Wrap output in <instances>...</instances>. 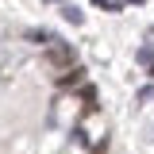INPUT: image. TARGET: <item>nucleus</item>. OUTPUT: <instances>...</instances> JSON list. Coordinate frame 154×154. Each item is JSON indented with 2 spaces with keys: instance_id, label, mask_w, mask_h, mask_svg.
<instances>
[{
  "instance_id": "1",
  "label": "nucleus",
  "mask_w": 154,
  "mask_h": 154,
  "mask_svg": "<svg viewBox=\"0 0 154 154\" xmlns=\"http://www.w3.org/2000/svg\"><path fill=\"white\" fill-rule=\"evenodd\" d=\"M73 46H69V42H58V46H50V50H46V62H50V66H54V69H73Z\"/></svg>"
},
{
  "instance_id": "2",
  "label": "nucleus",
  "mask_w": 154,
  "mask_h": 154,
  "mask_svg": "<svg viewBox=\"0 0 154 154\" xmlns=\"http://www.w3.org/2000/svg\"><path fill=\"white\" fill-rule=\"evenodd\" d=\"M27 38H31V42H38V46H46V50L62 42V38H58L54 31H46V27H31V31H27Z\"/></svg>"
},
{
  "instance_id": "3",
  "label": "nucleus",
  "mask_w": 154,
  "mask_h": 154,
  "mask_svg": "<svg viewBox=\"0 0 154 154\" xmlns=\"http://www.w3.org/2000/svg\"><path fill=\"white\" fill-rule=\"evenodd\" d=\"M81 81H85V69H81V66H73V69H66V73L58 77L62 89H73V85H81Z\"/></svg>"
},
{
  "instance_id": "4",
  "label": "nucleus",
  "mask_w": 154,
  "mask_h": 154,
  "mask_svg": "<svg viewBox=\"0 0 154 154\" xmlns=\"http://www.w3.org/2000/svg\"><path fill=\"white\" fill-rule=\"evenodd\" d=\"M58 4H62V16L69 19L73 27H77V23H85V16H81V8H77V4H69V0H58Z\"/></svg>"
},
{
  "instance_id": "5",
  "label": "nucleus",
  "mask_w": 154,
  "mask_h": 154,
  "mask_svg": "<svg viewBox=\"0 0 154 154\" xmlns=\"http://www.w3.org/2000/svg\"><path fill=\"white\" fill-rule=\"evenodd\" d=\"M135 58H139V66L150 69V66H154V46H139V54H135Z\"/></svg>"
},
{
  "instance_id": "6",
  "label": "nucleus",
  "mask_w": 154,
  "mask_h": 154,
  "mask_svg": "<svg viewBox=\"0 0 154 154\" xmlns=\"http://www.w3.org/2000/svg\"><path fill=\"white\" fill-rule=\"evenodd\" d=\"M81 100H85V108H89V112L96 108V89H93V85H85V89H81Z\"/></svg>"
},
{
  "instance_id": "7",
  "label": "nucleus",
  "mask_w": 154,
  "mask_h": 154,
  "mask_svg": "<svg viewBox=\"0 0 154 154\" xmlns=\"http://www.w3.org/2000/svg\"><path fill=\"white\" fill-rule=\"evenodd\" d=\"M93 4H100L104 12H123V0H93Z\"/></svg>"
},
{
  "instance_id": "8",
  "label": "nucleus",
  "mask_w": 154,
  "mask_h": 154,
  "mask_svg": "<svg viewBox=\"0 0 154 154\" xmlns=\"http://www.w3.org/2000/svg\"><path fill=\"white\" fill-rule=\"evenodd\" d=\"M146 46H154V27H150V31H146Z\"/></svg>"
},
{
  "instance_id": "9",
  "label": "nucleus",
  "mask_w": 154,
  "mask_h": 154,
  "mask_svg": "<svg viewBox=\"0 0 154 154\" xmlns=\"http://www.w3.org/2000/svg\"><path fill=\"white\" fill-rule=\"evenodd\" d=\"M131 4H146V0H131Z\"/></svg>"
},
{
  "instance_id": "10",
  "label": "nucleus",
  "mask_w": 154,
  "mask_h": 154,
  "mask_svg": "<svg viewBox=\"0 0 154 154\" xmlns=\"http://www.w3.org/2000/svg\"><path fill=\"white\" fill-rule=\"evenodd\" d=\"M150 77H154V66H150Z\"/></svg>"
}]
</instances>
